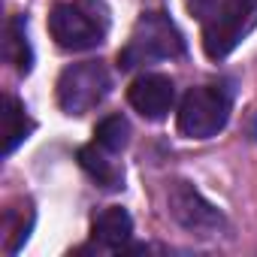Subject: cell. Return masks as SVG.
<instances>
[{
  "instance_id": "obj_1",
  "label": "cell",
  "mask_w": 257,
  "mask_h": 257,
  "mask_svg": "<svg viewBox=\"0 0 257 257\" xmlns=\"http://www.w3.org/2000/svg\"><path fill=\"white\" fill-rule=\"evenodd\" d=\"M185 55V40L179 34V28L164 16V13H146L127 46L118 52V67L121 70H137L155 61H167V58H179Z\"/></svg>"
},
{
  "instance_id": "obj_2",
  "label": "cell",
  "mask_w": 257,
  "mask_h": 257,
  "mask_svg": "<svg viewBox=\"0 0 257 257\" xmlns=\"http://www.w3.org/2000/svg\"><path fill=\"white\" fill-rule=\"evenodd\" d=\"M254 28H257V0H218L203 19V49L212 61H221Z\"/></svg>"
},
{
  "instance_id": "obj_3",
  "label": "cell",
  "mask_w": 257,
  "mask_h": 257,
  "mask_svg": "<svg viewBox=\"0 0 257 257\" xmlns=\"http://www.w3.org/2000/svg\"><path fill=\"white\" fill-rule=\"evenodd\" d=\"M230 121V91L218 85L191 88L179 103V131L191 140H209Z\"/></svg>"
},
{
  "instance_id": "obj_4",
  "label": "cell",
  "mask_w": 257,
  "mask_h": 257,
  "mask_svg": "<svg viewBox=\"0 0 257 257\" xmlns=\"http://www.w3.org/2000/svg\"><path fill=\"white\" fill-rule=\"evenodd\" d=\"M112 88V76L100 61H82L61 73L58 79V106L67 115H85L103 103Z\"/></svg>"
},
{
  "instance_id": "obj_5",
  "label": "cell",
  "mask_w": 257,
  "mask_h": 257,
  "mask_svg": "<svg viewBox=\"0 0 257 257\" xmlns=\"http://www.w3.org/2000/svg\"><path fill=\"white\" fill-rule=\"evenodd\" d=\"M49 31L61 49L85 52L103 43L106 19H94V13L85 10V4H58L49 16Z\"/></svg>"
},
{
  "instance_id": "obj_6",
  "label": "cell",
  "mask_w": 257,
  "mask_h": 257,
  "mask_svg": "<svg viewBox=\"0 0 257 257\" xmlns=\"http://www.w3.org/2000/svg\"><path fill=\"white\" fill-rule=\"evenodd\" d=\"M170 215L197 236H212L224 227V215L188 182H176L170 191Z\"/></svg>"
},
{
  "instance_id": "obj_7",
  "label": "cell",
  "mask_w": 257,
  "mask_h": 257,
  "mask_svg": "<svg viewBox=\"0 0 257 257\" xmlns=\"http://www.w3.org/2000/svg\"><path fill=\"white\" fill-rule=\"evenodd\" d=\"M127 100L131 106L149 118V121H161L167 118V112L173 109L176 103V85L170 76H161V73H146L140 79H134V85L127 88Z\"/></svg>"
},
{
  "instance_id": "obj_8",
  "label": "cell",
  "mask_w": 257,
  "mask_h": 257,
  "mask_svg": "<svg viewBox=\"0 0 257 257\" xmlns=\"http://www.w3.org/2000/svg\"><path fill=\"white\" fill-rule=\"evenodd\" d=\"M91 233H94V242H97V245H103V248H109V251H121L127 242H131L134 221H131V215H127L121 206H109V209H103V212L94 218Z\"/></svg>"
},
{
  "instance_id": "obj_9",
  "label": "cell",
  "mask_w": 257,
  "mask_h": 257,
  "mask_svg": "<svg viewBox=\"0 0 257 257\" xmlns=\"http://www.w3.org/2000/svg\"><path fill=\"white\" fill-rule=\"evenodd\" d=\"M0 121H4V155L10 158L31 134H34V121L28 115V109L16 100V97H4V109H0Z\"/></svg>"
},
{
  "instance_id": "obj_10",
  "label": "cell",
  "mask_w": 257,
  "mask_h": 257,
  "mask_svg": "<svg viewBox=\"0 0 257 257\" xmlns=\"http://www.w3.org/2000/svg\"><path fill=\"white\" fill-rule=\"evenodd\" d=\"M4 58L22 73L28 76L34 70V49L28 43V19L16 16L7 22V34H4Z\"/></svg>"
},
{
  "instance_id": "obj_11",
  "label": "cell",
  "mask_w": 257,
  "mask_h": 257,
  "mask_svg": "<svg viewBox=\"0 0 257 257\" xmlns=\"http://www.w3.org/2000/svg\"><path fill=\"white\" fill-rule=\"evenodd\" d=\"M79 164H82V170H85L97 185H103L106 191H118V188H121V182H124L121 167H118V164H112V161H109V152H106V149H100L97 143H94V146L79 149Z\"/></svg>"
},
{
  "instance_id": "obj_12",
  "label": "cell",
  "mask_w": 257,
  "mask_h": 257,
  "mask_svg": "<svg viewBox=\"0 0 257 257\" xmlns=\"http://www.w3.org/2000/svg\"><path fill=\"white\" fill-rule=\"evenodd\" d=\"M94 137H97L100 149H106L109 155H118V152L127 149V140H131V124H127V118H121V115H109V118H103L97 124Z\"/></svg>"
},
{
  "instance_id": "obj_13",
  "label": "cell",
  "mask_w": 257,
  "mask_h": 257,
  "mask_svg": "<svg viewBox=\"0 0 257 257\" xmlns=\"http://www.w3.org/2000/svg\"><path fill=\"white\" fill-rule=\"evenodd\" d=\"M218 4V0H188V10L194 13V16H200V19H206V13L212 10Z\"/></svg>"
}]
</instances>
